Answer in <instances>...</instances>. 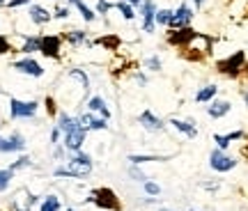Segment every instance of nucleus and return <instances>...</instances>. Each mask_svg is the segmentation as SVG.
<instances>
[{"instance_id": "a211bd4d", "label": "nucleus", "mask_w": 248, "mask_h": 211, "mask_svg": "<svg viewBox=\"0 0 248 211\" xmlns=\"http://www.w3.org/2000/svg\"><path fill=\"white\" fill-rule=\"evenodd\" d=\"M28 16H30V21H32L35 26H46V23H51V21H53V12H51V9H46V7H42V5H30Z\"/></svg>"}, {"instance_id": "423d86ee", "label": "nucleus", "mask_w": 248, "mask_h": 211, "mask_svg": "<svg viewBox=\"0 0 248 211\" xmlns=\"http://www.w3.org/2000/svg\"><path fill=\"white\" fill-rule=\"evenodd\" d=\"M156 12H159V7H156V2L154 0H142L140 7H138V16H140L142 26L140 30L145 32V35H154L156 32Z\"/></svg>"}, {"instance_id": "58836bf2", "label": "nucleus", "mask_w": 248, "mask_h": 211, "mask_svg": "<svg viewBox=\"0 0 248 211\" xmlns=\"http://www.w3.org/2000/svg\"><path fill=\"white\" fill-rule=\"evenodd\" d=\"M53 18H58V21L69 18V5H64V7H55L53 9Z\"/></svg>"}, {"instance_id": "c756f323", "label": "nucleus", "mask_w": 248, "mask_h": 211, "mask_svg": "<svg viewBox=\"0 0 248 211\" xmlns=\"http://www.w3.org/2000/svg\"><path fill=\"white\" fill-rule=\"evenodd\" d=\"M126 172H129V177H131L133 181H138V184H145V181H147V179H150V177L145 175V172H142L140 170V166H129V170H126Z\"/></svg>"}, {"instance_id": "412c9836", "label": "nucleus", "mask_w": 248, "mask_h": 211, "mask_svg": "<svg viewBox=\"0 0 248 211\" xmlns=\"http://www.w3.org/2000/svg\"><path fill=\"white\" fill-rule=\"evenodd\" d=\"M94 46H101V48H106V51H120V46H122V39L113 32H106V35H101L94 39Z\"/></svg>"}, {"instance_id": "a19ab883", "label": "nucleus", "mask_w": 248, "mask_h": 211, "mask_svg": "<svg viewBox=\"0 0 248 211\" xmlns=\"http://www.w3.org/2000/svg\"><path fill=\"white\" fill-rule=\"evenodd\" d=\"M133 78H136V83H138L140 88H145V85L150 83V78H147V74H142V71H136V74H133Z\"/></svg>"}, {"instance_id": "2eb2a0df", "label": "nucleus", "mask_w": 248, "mask_h": 211, "mask_svg": "<svg viewBox=\"0 0 248 211\" xmlns=\"http://www.w3.org/2000/svg\"><path fill=\"white\" fill-rule=\"evenodd\" d=\"M204 110H207V117H212V120H223L225 115H230L232 104L228 99H214V101H209V104L204 106Z\"/></svg>"}, {"instance_id": "0eeeda50", "label": "nucleus", "mask_w": 248, "mask_h": 211, "mask_svg": "<svg viewBox=\"0 0 248 211\" xmlns=\"http://www.w3.org/2000/svg\"><path fill=\"white\" fill-rule=\"evenodd\" d=\"M39 110V104L35 99L32 101H23V99H9V117L12 120H32Z\"/></svg>"}, {"instance_id": "09e8293b", "label": "nucleus", "mask_w": 248, "mask_h": 211, "mask_svg": "<svg viewBox=\"0 0 248 211\" xmlns=\"http://www.w3.org/2000/svg\"><path fill=\"white\" fill-rule=\"evenodd\" d=\"M76 2H78V0H67V5H69V7H74Z\"/></svg>"}, {"instance_id": "dca6fc26", "label": "nucleus", "mask_w": 248, "mask_h": 211, "mask_svg": "<svg viewBox=\"0 0 248 211\" xmlns=\"http://www.w3.org/2000/svg\"><path fill=\"white\" fill-rule=\"evenodd\" d=\"M78 120H80V124H83L88 131H106V129H108V120H106V117H101V115L80 113Z\"/></svg>"}, {"instance_id": "bb28decb", "label": "nucleus", "mask_w": 248, "mask_h": 211, "mask_svg": "<svg viewBox=\"0 0 248 211\" xmlns=\"http://www.w3.org/2000/svg\"><path fill=\"white\" fill-rule=\"evenodd\" d=\"M74 7L78 9L80 18H83V21H85V23H94V21H97V12H94V9H90L88 5H85V2H83V0H78V2H76V5H74Z\"/></svg>"}, {"instance_id": "f03ea898", "label": "nucleus", "mask_w": 248, "mask_h": 211, "mask_svg": "<svg viewBox=\"0 0 248 211\" xmlns=\"http://www.w3.org/2000/svg\"><path fill=\"white\" fill-rule=\"evenodd\" d=\"M85 204H94L97 209H104V211H122V202L113 188L108 186H99V188H92V193L83 200Z\"/></svg>"}, {"instance_id": "ddd939ff", "label": "nucleus", "mask_w": 248, "mask_h": 211, "mask_svg": "<svg viewBox=\"0 0 248 211\" xmlns=\"http://www.w3.org/2000/svg\"><path fill=\"white\" fill-rule=\"evenodd\" d=\"M138 124H140L147 133H161V131H166V124L168 122H163L159 115L152 113L150 108H147V110H142V113L138 115Z\"/></svg>"}, {"instance_id": "49530a36", "label": "nucleus", "mask_w": 248, "mask_h": 211, "mask_svg": "<svg viewBox=\"0 0 248 211\" xmlns=\"http://www.w3.org/2000/svg\"><path fill=\"white\" fill-rule=\"evenodd\" d=\"M126 2H131V5H133V7H136V9H138V7H140V2H142V0H126Z\"/></svg>"}, {"instance_id": "20e7f679", "label": "nucleus", "mask_w": 248, "mask_h": 211, "mask_svg": "<svg viewBox=\"0 0 248 211\" xmlns=\"http://www.w3.org/2000/svg\"><path fill=\"white\" fill-rule=\"evenodd\" d=\"M244 69H246V51H234L228 58L216 62V71L228 78H239Z\"/></svg>"}, {"instance_id": "4468645a", "label": "nucleus", "mask_w": 248, "mask_h": 211, "mask_svg": "<svg viewBox=\"0 0 248 211\" xmlns=\"http://www.w3.org/2000/svg\"><path fill=\"white\" fill-rule=\"evenodd\" d=\"M168 124L175 129L177 133H182L184 138H188V140H193V138H198V122H195L193 117H186V120H179V117H170Z\"/></svg>"}, {"instance_id": "c03bdc74", "label": "nucleus", "mask_w": 248, "mask_h": 211, "mask_svg": "<svg viewBox=\"0 0 248 211\" xmlns=\"http://www.w3.org/2000/svg\"><path fill=\"white\" fill-rule=\"evenodd\" d=\"M207 0H193V9H202Z\"/></svg>"}, {"instance_id": "2f4dec72", "label": "nucleus", "mask_w": 248, "mask_h": 211, "mask_svg": "<svg viewBox=\"0 0 248 211\" xmlns=\"http://www.w3.org/2000/svg\"><path fill=\"white\" fill-rule=\"evenodd\" d=\"M142 191L150 195V197H159V195H161V184H156V181L147 179V181L142 184Z\"/></svg>"}, {"instance_id": "9b49d317", "label": "nucleus", "mask_w": 248, "mask_h": 211, "mask_svg": "<svg viewBox=\"0 0 248 211\" xmlns=\"http://www.w3.org/2000/svg\"><path fill=\"white\" fill-rule=\"evenodd\" d=\"M200 35L198 30H193V28H179V30H168V35H166V42H168L170 46H175V48H186V46L193 42L195 37Z\"/></svg>"}, {"instance_id": "1a4fd4ad", "label": "nucleus", "mask_w": 248, "mask_h": 211, "mask_svg": "<svg viewBox=\"0 0 248 211\" xmlns=\"http://www.w3.org/2000/svg\"><path fill=\"white\" fill-rule=\"evenodd\" d=\"M12 69L18 71V74H23V76H30V78H42L46 74V69L42 67V62H37L32 55H26V58H21L12 64Z\"/></svg>"}, {"instance_id": "f3484780", "label": "nucleus", "mask_w": 248, "mask_h": 211, "mask_svg": "<svg viewBox=\"0 0 248 211\" xmlns=\"http://www.w3.org/2000/svg\"><path fill=\"white\" fill-rule=\"evenodd\" d=\"M62 39H64L69 46H76V48H80V46L92 48V46H94V42H90V37H88L85 30H69V32H64V35H62Z\"/></svg>"}, {"instance_id": "e433bc0d", "label": "nucleus", "mask_w": 248, "mask_h": 211, "mask_svg": "<svg viewBox=\"0 0 248 211\" xmlns=\"http://www.w3.org/2000/svg\"><path fill=\"white\" fill-rule=\"evenodd\" d=\"M225 138H228L230 142H239V140H246L248 136H246V131H244V129H237V131L225 133Z\"/></svg>"}, {"instance_id": "37998d69", "label": "nucleus", "mask_w": 248, "mask_h": 211, "mask_svg": "<svg viewBox=\"0 0 248 211\" xmlns=\"http://www.w3.org/2000/svg\"><path fill=\"white\" fill-rule=\"evenodd\" d=\"M204 188V191H218V188H221V181H204V184H200Z\"/></svg>"}, {"instance_id": "f8f14e48", "label": "nucleus", "mask_w": 248, "mask_h": 211, "mask_svg": "<svg viewBox=\"0 0 248 211\" xmlns=\"http://www.w3.org/2000/svg\"><path fill=\"white\" fill-rule=\"evenodd\" d=\"M28 147V140L23 133H9L7 138H2L0 136V154H12V151H26Z\"/></svg>"}, {"instance_id": "8fccbe9b", "label": "nucleus", "mask_w": 248, "mask_h": 211, "mask_svg": "<svg viewBox=\"0 0 248 211\" xmlns=\"http://www.w3.org/2000/svg\"><path fill=\"white\" fill-rule=\"evenodd\" d=\"M159 211H175V209H170V207H161Z\"/></svg>"}, {"instance_id": "72a5a7b5", "label": "nucleus", "mask_w": 248, "mask_h": 211, "mask_svg": "<svg viewBox=\"0 0 248 211\" xmlns=\"http://www.w3.org/2000/svg\"><path fill=\"white\" fill-rule=\"evenodd\" d=\"M212 140L216 142V147H218V150H223V151H228V147L232 145V142L228 140V138H225L223 133H214V136H212Z\"/></svg>"}, {"instance_id": "c9c22d12", "label": "nucleus", "mask_w": 248, "mask_h": 211, "mask_svg": "<svg viewBox=\"0 0 248 211\" xmlns=\"http://www.w3.org/2000/svg\"><path fill=\"white\" fill-rule=\"evenodd\" d=\"M30 166H32V158H30V156H21L18 161H14V163L9 166V170H14V172H16V170H21V167H30Z\"/></svg>"}, {"instance_id": "603ef678", "label": "nucleus", "mask_w": 248, "mask_h": 211, "mask_svg": "<svg viewBox=\"0 0 248 211\" xmlns=\"http://www.w3.org/2000/svg\"><path fill=\"white\" fill-rule=\"evenodd\" d=\"M64 211H76V209H74V207H67V209H64Z\"/></svg>"}, {"instance_id": "cd10ccee", "label": "nucleus", "mask_w": 248, "mask_h": 211, "mask_svg": "<svg viewBox=\"0 0 248 211\" xmlns=\"http://www.w3.org/2000/svg\"><path fill=\"white\" fill-rule=\"evenodd\" d=\"M142 67L147 71H152V74H159V71L163 69V62H161L159 55H147V58L142 60Z\"/></svg>"}, {"instance_id": "473e14b6", "label": "nucleus", "mask_w": 248, "mask_h": 211, "mask_svg": "<svg viewBox=\"0 0 248 211\" xmlns=\"http://www.w3.org/2000/svg\"><path fill=\"white\" fill-rule=\"evenodd\" d=\"M44 108H46V115H48V117H58V113H60V110H58V101H55L51 94L44 99Z\"/></svg>"}, {"instance_id": "aec40b11", "label": "nucleus", "mask_w": 248, "mask_h": 211, "mask_svg": "<svg viewBox=\"0 0 248 211\" xmlns=\"http://www.w3.org/2000/svg\"><path fill=\"white\" fill-rule=\"evenodd\" d=\"M218 97V85L216 83H207V85H202V88H198V92L193 94V101L195 104H209V101H214V99Z\"/></svg>"}, {"instance_id": "4be33fe9", "label": "nucleus", "mask_w": 248, "mask_h": 211, "mask_svg": "<svg viewBox=\"0 0 248 211\" xmlns=\"http://www.w3.org/2000/svg\"><path fill=\"white\" fill-rule=\"evenodd\" d=\"M39 39L42 35H23V44L18 51L23 55H32V53H39Z\"/></svg>"}, {"instance_id": "de8ad7c7", "label": "nucleus", "mask_w": 248, "mask_h": 211, "mask_svg": "<svg viewBox=\"0 0 248 211\" xmlns=\"http://www.w3.org/2000/svg\"><path fill=\"white\" fill-rule=\"evenodd\" d=\"M241 156H244V158H248V142H246V145H244V150H241Z\"/></svg>"}, {"instance_id": "864d4df0", "label": "nucleus", "mask_w": 248, "mask_h": 211, "mask_svg": "<svg viewBox=\"0 0 248 211\" xmlns=\"http://www.w3.org/2000/svg\"><path fill=\"white\" fill-rule=\"evenodd\" d=\"M186 211H198V209H186Z\"/></svg>"}, {"instance_id": "9d476101", "label": "nucleus", "mask_w": 248, "mask_h": 211, "mask_svg": "<svg viewBox=\"0 0 248 211\" xmlns=\"http://www.w3.org/2000/svg\"><path fill=\"white\" fill-rule=\"evenodd\" d=\"M195 18V9L188 2H179V7L172 12V21H170L168 30H179V28H188Z\"/></svg>"}, {"instance_id": "7ed1b4c3", "label": "nucleus", "mask_w": 248, "mask_h": 211, "mask_svg": "<svg viewBox=\"0 0 248 211\" xmlns=\"http://www.w3.org/2000/svg\"><path fill=\"white\" fill-rule=\"evenodd\" d=\"M88 129L80 124L78 117H71V124L69 129L62 133V145H64V150L67 151H80L83 150V145H85V138H88Z\"/></svg>"}, {"instance_id": "3c124183", "label": "nucleus", "mask_w": 248, "mask_h": 211, "mask_svg": "<svg viewBox=\"0 0 248 211\" xmlns=\"http://www.w3.org/2000/svg\"><path fill=\"white\" fill-rule=\"evenodd\" d=\"M0 7H7V0H0Z\"/></svg>"}, {"instance_id": "ea45409f", "label": "nucleus", "mask_w": 248, "mask_h": 211, "mask_svg": "<svg viewBox=\"0 0 248 211\" xmlns=\"http://www.w3.org/2000/svg\"><path fill=\"white\" fill-rule=\"evenodd\" d=\"M7 53H12V44L5 35H0V55H7Z\"/></svg>"}, {"instance_id": "7c9ffc66", "label": "nucleus", "mask_w": 248, "mask_h": 211, "mask_svg": "<svg viewBox=\"0 0 248 211\" xmlns=\"http://www.w3.org/2000/svg\"><path fill=\"white\" fill-rule=\"evenodd\" d=\"M12 179H14V170H0V193H5L12 184Z\"/></svg>"}, {"instance_id": "f704fd0d", "label": "nucleus", "mask_w": 248, "mask_h": 211, "mask_svg": "<svg viewBox=\"0 0 248 211\" xmlns=\"http://www.w3.org/2000/svg\"><path fill=\"white\" fill-rule=\"evenodd\" d=\"M110 9H115V2H108V0H97V14H101V16H106Z\"/></svg>"}, {"instance_id": "6e6552de", "label": "nucleus", "mask_w": 248, "mask_h": 211, "mask_svg": "<svg viewBox=\"0 0 248 211\" xmlns=\"http://www.w3.org/2000/svg\"><path fill=\"white\" fill-rule=\"evenodd\" d=\"M62 35H42L39 39V53L48 60H60L62 58Z\"/></svg>"}, {"instance_id": "c85d7f7f", "label": "nucleus", "mask_w": 248, "mask_h": 211, "mask_svg": "<svg viewBox=\"0 0 248 211\" xmlns=\"http://www.w3.org/2000/svg\"><path fill=\"white\" fill-rule=\"evenodd\" d=\"M172 12H175V9L161 7L159 12H156V26H159V28H168L170 21H172Z\"/></svg>"}, {"instance_id": "a18cd8bd", "label": "nucleus", "mask_w": 248, "mask_h": 211, "mask_svg": "<svg viewBox=\"0 0 248 211\" xmlns=\"http://www.w3.org/2000/svg\"><path fill=\"white\" fill-rule=\"evenodd\" d=\"M241 99H244V106L248 108V90H244V92H241Z\"/></svg>"}, {"instance_id": "5701e85b", "label": "nucleus", "mask_w": 248, "mask_h": 211, "mask_svg": "<svg viewBox=\"0 0 248 211\" xmlns=\"http://www.w3.org/2000/svg\"><path fill=\"white\" fill-rule=\"evenodd\" d=\"M67 78H69V80H78L80 88H83V92H85V94L90 92V76H88V71L76 69V67H74V69L67 71Z\"/></svg>"}, {"instance_id": "b1692460", "label": "nucleus", "mask_w": 248, "mask_h": 211, "mask_svg": "<svg viewBox=\"0 0 248 211\" xmlns=\"http://www.w3.org/2000/svg\"><path fill=\"white\" fill-rule=\"evenodd\" d=\"M133 166H145V163H159V161H168V156H159V154H131L129 156Z\"/></svg>"}, {"instance_id": "f257e3e1", "label": "nucleus", "mask_w": 248, "mask_h": 211, "mask_svg": "<svg viewBox=\"0 0 248 211\" xmlns=\"http://www.w3.org/2000/svg\"><path fill=\"white\" fill-rule=\"evenodd\" d=\"M92 156L85 154V151H69L67 154V161H64V166H58L53 170V177H67V179H83V177H88L92 172Z\"/></svg>"}, {"instance_id": "393cba45", "label": "nucleus", "mask_w": 248, "mask_h": 211, "mask_svg": "<svg viewBox=\"0 0 248 211\" xmlns=\"http://www.w3.org/2000/svg\"><path fill=\"white\" fill-rule=\"evenodd\" d=\"M115 9L120 12V16H122L124 21H133V18L138 16V9L133 7L131 2H126V0H117V2H115Z\"/></svg>"}, {"instance_id": "a878e982", "label": "nucleus", "mask_w": 248, "mask_h": 211, "mask_svg": "<svg viewBox=\"0 0 248 211\" xmlns=\"http://www.w3.org/2000/svg\"><path fill=\"white\" fill-rule=\"evenodd\" d=\"M60 209H62V202L55 193L44 195V200L39 202V211H60Z\"/></svg>"}, {"instance_id": "39448f33", "label": "nucleus", "mask_w": 248, "mask_h": 211, "mask_svg": "<svg viewBox=\"0 0 248 211\" xmlns=\"http://www.w3.org/2000/svg\"><path fill=\"white\" fill-rule=\"evenodd\" d=\"M239 166V158L228 154V151L218 150V147H214L209 151V167H212L216 175H225V172H232L234 167Z\"/></svg>"}, {"instance_id": "79ce46f5", "label": "nucleus", "mask_w": 248, "mask_h": 211, "mask_svg": "<svg viewBox=\"0 0 248 211\" xmlns=\"http://www.w3.org/2000/svg\"><path fill=\"white\" fill-rule=\"evenodd\" d=\"M23 5H32V0H7V7L9 9L23 7Z\"/></svg>"}, {"instance_id": "6ab92c4d", "label": "nucleus", "mask_w": 248, "mask_h": 211, "mask_svg": "<svg viewBox=\"0 0 248 211\" xmlns=\"http://www.w3.org/2000/svg\"><path fill=\"white\" fill-rule=\"evenodd\" d=\"M88 113L101 115V117H106L108 122H110V108H108L106 99L101 97V94H92V97L88 99Z\"/></svg>"}, {"instance_id": "4c0bfd02", "label": "nucleus", "mask_w": 248, "mask_h": 211, "mask_svg": "<svg viewBox=\"0 0 248 211\" xmlns=\"http://www.w3.org/2000/svg\"><path fill=\"white\" fill-rule=\"evenodd\" d=\"M48 140H51V147L55 145H62V131L53 124V129H51V136H48Z\"/></svg>"}]
</instances>
